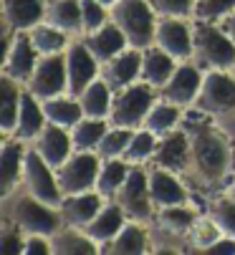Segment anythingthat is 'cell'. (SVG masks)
Masks as SVG:
<instances>
[{
    "mask_svg": "<svg viewBox=\"0 0 235 255\" xmlns=\"http://www.w3.org/2000/svg\"><path fill=\"white\" fill-rule=\"evenodd\" d=\"M154 43L177 61H190L192 58V18L160 15Z\"/></svg>",
    "mask_w": 235,
    "mask_h": 255,
    "instance_id": "16",
    "label": "cell"
},
{
    "mask_svg": "<svg viewBox=\"0 0 235 255\" xmlns=\"http://www.w3.org/2000/svg\"><path fill=\"white\" fill-rule=\"evenodd\" d=\"M38 58H41V53L35 51L28 30L5 35V43H3V74L5 76H10V79H15L25 86Z\"/></svg>",
    "mask_w": 235,
    "mask_h": 255,
    "instance_id": "14",
    "label": "cell"
},
{
    "mask_svg": "<svg viewBox=\"0 0 235 255\" xmlns=\"http://www.w3.org/2000/svg\"><path fill=\"white\" fill-rule=\"evenodd\" d=\"M0 89H3V94H0V134L10 136L15 124H18L20 101H23L25 86L20 81H15V79L3 74V79H0Z\"/></svg>",
    "mask_w": 235,
    "mask_h": 255,
    "instance_id": "30",
    "label": "cell"
},
{
    "mask_svg": "<svg viewBox=\"0 0 235 255\" xmlns=\"http://www.w3.org/2000/svg\"><path fill=\"white\" fill-rule=\"evenodd\" d=\"M0 220H10L13 225H18L23 233L33 235H53L63 220H61V212L53 205H46L38 197H33L23 185L15 187L13 192L0 197Z\"/></svg>",
    "mask_w": 235,
    "mask_h": 255,
    "instance_id": "2",
    "label": "cell"
},
{
    "mask_svg": "<svg viewBox=\"0 0 235 255\" xmlns=\"http://www.w3.org/2000/svg\"><path fill=\"white\" fill-rule=\"evenodd\" d=\"M104 197L96 190L89 192H78V195H63L58 212L63 225H76V228H86L94 217L99 215V210L104 207Z\"/></svg>",
    "mask_w": 235,
    "mask_h": 255,
    "instance_id": "23",
    "label": "cell"
},
{
    "mask_svg": "<svg viewBox=\"0 0 235 255\" xmlns=\"http://www.w3.org/2000/svg\"><path fill=\"white\" fill-rule=\"evenodd\" d=\"M182 127L190 134V147H192V164L187 174L190 190L215 197L220 192H228L233 182L235 169V144L230 131L223 127L220 119H213L198 109H187Z\"/></svg>",
    "mask_w": 235,
    "mask_h": 255,
    "instance_id": "1",
    "label": "cell"
},
{
    "mask_svg": "<svg viewBox=\"0 0 235 255\" xmlns=\"http://www.w3.org/2000/svg\"><path fill=\"white\" fill-rule=\"evenodd\" d=\"M28 35H30L35 51L41 53V56L63 53V51L68 48V43L73 41L68 33H63L61 28H56V25H51V23H46V20H41L38 25H33V28L28 30Z\"/></svg>",
    "mask_w": 235,
    "mask_h": 255,
    "instance_id": "34",
    "label": "cell"
},
{
    "mask_svg": "<svg viewBox=\"0 0 235 255\" xmlns=\"http://www.w3.org/2000/svg\"><path fill=\"white\" fill-rule=\"evenodd\" d=\"M28 154V141L15 136H3V152H0V197L20 187L23 167Z\"/></svg>",
    "mask_w": 235,
    "mask_h": 255,
    "instance_id": "21",
    "label": "cell"
},
{
    "mask_svg": "<svg viewBox=\"0 0 235 255\" xmlns=\"http://www.w3.org/2000/svg\"><path fill=\"white\" fill-rule=\"evenodd\" d=\"M129 220L127 217V212L119 207V202H114V200H106L104 202V207L99 210V215L94 217V220L84 228L96 243H99V248L104 250V245L106 243H111L114 238H116V233H119L122 228H124V223Z\"/></svg>",
    "mask_w": 235,
    "mask_h": 255,
    "instance_id": "26",
    "label": "cell"
},
{
    "mask_svg": "<svg viewBox=\"0 0 235 255\" xmlns=\"http://www.w3.org/2000/svg\"><path fill=\"white\" fill-rule=\"evenodd\" d=\"M111 18L109 8L101 5L99 0H81V20H84V35L101 28L106 20Z\"/></svg>",
    "mask_w": 235,
    "mask_h": 255,
    "instance_id": "43",
    "label": "cell"
},
{
    "mask_svg": "<svg viewBox=\"0 0 235 255\" xmlns=\"http://www.w3.org/2000/svg\"><path fill=\"white\" fill-rule=\"evenodd\" d=\"M220 225V230L230 238H235V192H220L215 197L208 200V207H205Z\"/></svg>",
    "mask_w": 235,
    "mask_h": 255,
    "instance_id": "40",
    "label": "cell"
},
{
    "mask_svg": "<svg viewBox=\"0 0 235 255\" xmlns=\"http://www.w3.org/2000/svg\"><path fill=\"white\" fill-rule=\"evenodd\" d=\"M106 255H142V253H154V240H152V225L139 223V220H127L124 228L116 233L111 243L104 245Z\"/></svg>",
    "mask_w": 235,
    "mask_h": 255,
    "instance_id": "20",
    "label": "cell"
},
{
    "mask_svg": "<svg viewBox=\"0 0 235 255\" xmlns=\"http://www.w3.org/2000/svg\"><path fill=\"white\" fill-rule=\"evenodd\" d=\"M230 192H235V185H233V187H230Z\"/></svg>",
    "mask_w": 235,
    "mask_h": 255,
    "instance_id": "49",
    "label": "cell"
},
{
    "mask_svg": "<svg viewBox=\"0 0 235 255\" xmlns=\"http://www.w3.org/2000/svg\"><path fill=\"white\" fill-rule=\"evenodd\" d=\"M46 15V0H3V33H25Z\"/></svg>",
    "mask_w": 235,
    "mask_h": 255,
    "instance_id": "22",
    "label": "cell"
},
{
    "mask_svg": "<svg viewBox=\"0 0 235 255\" xmlns=\"http://www.w3.org/2000/svg\"><path fill=\"white\" fill-rule=\"evenodd\" d=\"M20 185L41 202L46 205H53L58 207L61 200H63V192L58 187V177H56V169L38 154L30 144H28V154H25V167H23V179Z\"/></svg>",
    "mask_w": 235,
    "mask_h": 255,
    "instance_id": "9",
    "label": "cell"
},
{
    "mask_svg": "<svg viewBox=\"0 0 235 255\" xmlns=\"http://www.w3.org/2000/svg\"><path fill=\"white\" fill-rule=\"evenodd\" d=\"M157 141H160V136L152 134L149 129H144V127L134 129L132 141H129V147H127L122 159L129 162V164H149L152 157H154V149H157Z\"/></svg>",
    "mask_w": 235,
    "mask_h": 255,
    "instance_id": "39",
    "label": "cell"
},
{
    "mask_svg": "<svg viewBox=\"0 0 235 255\" xmlns=\"http://www.w3.org/2000/svg\"><path fill=\"white\" fill-rule=\"evenodd\" d=\"M149 192H152V202L157 210L192 200V190L185 182V177L170 169H162V167H154V164H149Z\"/></svg>",
    "mask_w": 235,
    "mask_h": 255,
    "instance_id": "17",
    "label": "cell"
},
{
    "mask_svg": "<svg viewBox=\"0 0 235 255\" xmlns=\"http://www.w3.org/2000/svg\"><path fill=\"white\" fill-rule=\"evenodd\" d=\"M81 38H84V43L89 46V51L96 56L99 63H104V61L114 58L116 53H122L124 48H129L127 35L119 30V25H116L111 18H109L101 28H96V30L81 35Z\"/></svg>",
    "mask_w": 235,
    "mask_h": 255,
    "instance_id": "24",
    "label": "cell"
},
{
    "mask_svg": "<svg viewBox=\"0 0 235 255\" xmlns=\"http://www.w3.org/2000/svg\"><path fill=\"white\" fill-rule=\"evenodd\" d=\"M220 25H223V30L230 35V38L235 41V10H233L230 15H225V18L220 20Z\"/></svg>",
    "mask_w": 235,
    "mask_h": 255,
    "instance_id": "47",
    "label": "cell"
},
{
    "mask_svg": "<svg viewBox=\"0 0 235 255\" xmlns=\"http://www.w3.org/2000/svg\"><path fill=\"white\" fill-rule=\"evenodd\" d=\"M53 245H51V235H25V245H23V255H51Z\"/></svg>",
    "mask_w": 235,
    "mask_h": 255,
    "instance_id": "45",
    "label": "cell"
},
{
    "mask_svg": "<svg viewBox=\"0 0 235 255\" xmlns=\"http://www.w3.org/2000/svg\"><path fill=\"white\" fill-rule=\"evenodd\" d=\"M101 79L114 89H127L129 84L142 79V51L139 48H124L122 53H116L114 58L101 63Z\"/></svg>",
    "mask_w": 235,
    "mask_h": 255,
    "instance_id": "19",
    "label": "cell"
},
{
    "mask_svg": "<svg viewBox=\"0 0 235 255\" xmlns=\"http://www.w3.org/2000/svg\"><path fill=\"white\" fill-rule=\"evenodd\" d=\"M132 134H134V129H129V127L109 124V129L104 131L99 147H96V154L101 159H122L132 141Z\"/></svg>",
    "mask_w": 235,
    "mask_h": 255,
    "instance_id": "38",
    "label": "cell"
},
{
    "mask_svg": "<svg viewBox=\"0 0 235 255\" xmlns=\"http://www.w3.org/2000/svg\"><path fill=\"white\" fill-rule=\"evenodd\" d=\"M41 106H43V114H46V119L51 124H58V127H66V129H71L78 119L84 117L81 104H78V99L71 96V94L46 99V101H41Z\"/></svg>",
    "mask_w": 235,
    "mask_h": 255,
    "instance_id": "35",
    "label": "cell"
},
{
    "mask_svg": "<svg viewBox=\"0 0 235 255\" xmlns=\"http://www.w3.org/2000/svg\"><path fill=\"white\" fill-rule=\"evenodd\" d=\"M63 53L41 56L38 63H35V68H33L30 79L25 81V89L38 101H46V99L68 94V74H66V56Z\"/></svg>",
    "mask_w": 235,
    "mask_h": 255,
    "instance_id": "11",
    "label": "cell"
},
{
    "mask_svg": "<svg viewBox=\"0 0 235 255\" xmlns=\"http://www.w3.org/2000/svg\"><path fill=\"white\" fill-rule=\"evenodd\" d=\"M233 74H235V68H233Z\"/></svg>",
    "mask_w": 235,
    "mask_h": 255,
    "instance_id": "50",
    "label": "cell"
},
{
    "mask_svg": "<svg viewBox=\"0 0 235 255\" xmlns=\"http://www.w3.org/2000/svg\"><path fill=\"white\" fill-rule=\"evenodd\" d=\"M0 250L5 255H23V245H25V235L18 225H13L10 220H0Z\"/></svg>",
    "mask_w": 235,
    "mask_h": 255,
    "instance_id": "42",
    "label": "cell"
},
{
    "mask_svg": "<svg viewBox=\"0 0 235 255\" xmlns=\"http://www.w3.org/2000/svg\"><path fill=\"white\" fill-rule=\"evenodd\" d=\"M233 122H235V119H233Z\"/></svg>",
    "mask_w": 235,
    "mask_h": 255,
    "instance_id": "51",
    "label": "cell"
},
{
    "mask_svg": "<svg viewBox=\"0 0 235 255\" xmlns=\"http://www.w3.org/2000/svg\"><path fill=\"white\" fill-rule=\"evenodd\" d=\"M46 114H43V106L41 101H38L28 89L23 91V101H20V114H18V124L13 129L10 136L20 139V141H33L38 134H41V129L46 127Z\"/></svg>",
    "mask_w": 235,
    "mask_h": 255,
    "instance_id": "29",
    "label": "cell"
},
{
    "mask_svg": "<svg viewBox=\"0 0 235 255\" xmlns=\"http://www.w3.org/2000/svg\"><path fill=\"white\" fill-rule=\"evenodd\" d=\"M203 255H235V238L223 235L220 240H215L213 245H208L203 250Z\"/></svg>",
    "mask_w": 235,
    "mask_h": 255,
    "instance_id": "46",
    "label": "cell"
},
{
    "mask_svg": "<svg viewBox=\"0 0 235 255\" xmlns=\"http://www.w3.org/2000/svg\"><path fill=\"white\" fill-rule=\"evenodd\" d=\"M46 23L61 28L71 38L84 35V20H81V0H46Z\"/></svg>",
    "mask_w": 235,
    "mask_h": 255,
    "instance_id": "28",
    "label": "cell"
},
{
    "mask_svg": "<svg viewBox=\"0 0 235 255\" xmlns=\"http://www.w3.org/2000/svg\"><path fill=\"white\" fill-rule=\"evenodd\" d=\"M185 112H187V109H182V106H177L172 101H165V99L157 96V101L152 104V109H149V114H147L142 127L149 129L157 136H165V134H170L172 129H177L182 124Z\"/></svg>",
    "mask_w": 235,
    "mask_h": 255,
    "instance_id": "31",
    "label": "cell"
},
{
    "mask_svg": "<svg viewBox=\"0 0 235 255\" xmlns=\"http://www.w3.org/2000/svg\"><path fill=\"white\" fill-rule=\"evenodd\" d=\"M109 119H96V117H81L71 127V141L73 152H96L104 131L109 129Z\"/></svg>",
    "mask_w": 235,
    "mask_h": 255,
    "instance_id": "33",
    "label": "cell"
},
{
    "mask_svg": "<svg viewBox=\"0 0 235 255\" xmlns=\"http://www.w3.org/2000/svg\"><path fill=\"white\" fill-rule=\"evenodd\" d=\"M109 13H111V20L127 35V43L132 48L144 51L154 43L160 15H157L149 0H116L109 8Z\"/></svg>",
    "mask_w": 235,
    "mask_h": 255,
    "instance_id": "5",
    "label": "cell"
},
{
    "mask_svg": "<svg viewBox=\"0 0 235 255\" xmlns=\"http://www.w3.org/2000/svg\"><path fill=\"white\" fill-rule=\"evenodd\" d=\"M81 104L84 117H96V119H109L111 114V101H114V89L99 76L94 79L81 94L76 96Z\"/></svg>",
    "mask_w": 235,
    "mask_h": 255,
    "instance_id": "32",
    "label": "cell"
},
{
    "mask_svg": "<svg viewBox=\"0 0 235 255\" xmlns=\"http://www.w3.org/2000/svg\"><path fill=\"white\" fill-rule=\"evenodd\" d=\"M233 10H235V0H198V3H195V15L192 18L220 23Z\"/></svg>",
    "mask_w": 235,
    "mask_h": 255,
    "instance_id": "41",
    "label": "cell"
},
{
    "mask_svg": "<svg viewBox=\"0 0 235 255\" xmlns=\"http://www.w3.org/2000/svg\"><path fill=\"white\" fill-rule=\"evenodd\" d=\"M177 58H172L167 51H162L157 43H152L149 48L142 51V81H147L149 86H154L160 91L175 74L177 68Z\"/></svg>",
    "mask_w": 235,
    "mask_h": 255,
    "instance_id": "25",
    "label": "cell"
},
{
    "mask_svg": "<svg viewBox=\"0 0 235 255\" xmlns=\"http://www.w3.org/2000/svg\"><path fill=\"white\" fill-rule=\"evenodd\" d=\"M192 61L203 71H233L235 41L220 23L192 18Z\"/></svg>",
    "mask_w": 235,
    "mask_h": 255,
    "instance_id": "4",
    "label": "cell"
},
{
    "mask_svg": "<svg viewBox=\"0 0 235 255\" xmlns=\"http://www.w3.org/2000/svg\"><path fill=\"white\" fill-rule=\"evenodd\" d=\"M192 109L220 119L233 122L235 119V74L233 71H205L203 89L195 99Z\"/></svg>",
    "mask_w": 235,
    "mask_h": 255,
    "instance_id": "6",
    "label": "cell"
},
{
    "mask_svg": "<svg viewBox=\"0 0 235 255\" xmlns=\"http://www.w3.org/2000/svg\"><path fill=\"white\" fill-rule=\"evenodd\" d=\"M203 207L190 200L182 205H170L157 210L152 220V240L154 253H187V235L192 225L200 220Z\"/></svg>",
    "mask_w": 235,
    "mask_h": 255,
    "instance_id": "3",
    "label": "cell"
},
{
    "mask_svg": "<svg viewBox=\"0 0 235 255\" xmlns=\"http://www.w3.org/2000/svg\"><path fill=\"white\" fill-rule=\"evenodd\" d=\"M157 15H175V18H192L198 0H149Z\"/></svg>",
    "mask_w": 235,
    "mask_h": 255,
    "instance_id": "44",
    "label": "cell"
},
{
    "mask_svg": "<svg viewBox=\"0 0 235 255\" xmlns=\"http://www.w3.org/2000/svg\"><path fill=\"white\" fill-rule=\"evenodd\" d=\"M157 96H160V91L142 79L129 84L127 89L114 91L109 122L119 124V127H129V129H139L149 114L152 104L157 101Z\"/></svg>",
    "mask_w": 235,
    "mask_h": 255,
    "instance_id": "7",
    "label": "cell"
},
{
    "mask_svg": "<svg viewBox=\"0 0 235 255\" xmlns=\"http://www.w3.org/2000/svg\"><path fill=\"white\" fill-rule=\"evenodd\" d=\"M99 3H101V5H106V8H111V5L116 3V0H99Z\"/></svg>",
    "mask_w": 235,
    "mask_h": 255,
    "instance_id": "48",
    "label": "cell"
},
{
    "mask_svg": "<svg viewBox=\"0 0 235 255\" xmlns=\"http://www.w3.org/2000/svg\"><path fill=\"white\" fill-rule=\"evenodd\" d=\"M223 235H225V233L220 230L218 220L205 210V212L200 215V220L192 225L190 235H187V253H203L208 245H213V243L220 240Z\"/></svg>",
    "mask_w": 235,
    "mask_h": 255,
    "instance_id": "37",
    "label": "cell"
},
{
    "mask_svg": "<svg viewBox=\"0 0 235 255\" xmlns=\"http://www.w3.org/2000/svg\"><path fill=\"white\" fill-rule=\"evenodd\" d=\"M63 56H66V74H68V94L78 96L94 79L101 76V63L89 51V46L84 43L81 35L68 43Z\"/></svg>",
    "mask_w": 235,
    "mask_h": 255,
    "instance_id": "13",
    "label": "cell"
},
{
    "mask_svg": "<svg viewBox=\"0 0 235 255\" xmlns=\"http://www.w3.org/2000/svg\"><path fill=\"white\" fill-rule=\"evenodd\" d=\"M129 169H132V164L124 162V159H101V169H99L96 187H94V190H96L104 200H114L116 192L122 190Z\"/></svg>",
    "mask_w": 235,
    "mask_h": 255,
    "instance_id": "36",
    "label": "cell"
},
{
    "mask_svg": "<svg viewBox=\"0 0 235 255\" xmlns=\"http://www.w3.org/2000/svg\"><path fill=\"white\" fill-rule=\"evenodd\" d=\"M114 202H119V207L127 212L129 220H139V223H149L154 220L157 207L152 202V192H149V164H132L122 190L116 192Z\"/></svg>",
    "mask_w": 235,
    "mask_h": 255,
    "instance_id": "8",
    "label": "cell"
},
{
    "mask_svg": "<svg viewBox=\"0 0 235 255\" xmlns=\"http://www.w3.org/2000/svg\"><path fill=\"white\" fill-rule=\"evenodd\" d=\"M101 169V157L96 152H73L58 169V187L63 195H78L96 187V177Z\"/></svg>",
    "mask_w": 235,
    "mask_h": 255,
    "instance_id": "10",
    "label": "cell"
},
{
    "mask_svg": "<svg viewBox=\"0 0 235 255\" xmlns=\"http://www.w3.org/2000/svg\"><path fill=\"white\" fill-rule=\"evenodd\" d=\"M30 147L41 154L53 169H58L71 154H73V141H71V129L66 127H58V124H51L46 122V127L41 129Z\"/></svg>",
    "mask_w": 235,
    "mask_h": 255,
    "instance_id": "18",
    "label": "cell"
},
{
    "mask_svg": "<svg viewBox=\"0 0 235 255\" xmlns=\"http://www.w3.org/2000/svg\"><path fill=\"white\" fill-rule=\"evenodd\" d=\"M149 164L170 169V172H175V174L187 179L190 164H192V147H190V134H187V129L182 124L177 129H172L170 134L160 136L157 149H154V157H152Z\"/></svg>",
    "mask_w": 235,
    "mask_h": 255,
    "instance_id": "12",
    "label": "cell"
},
{
    "mask_svg": "<svg viewBox=\"0 0 235 255\" xmlns=\"http://www.w3.org/2000/svg\"><path fill=\"white\" fill-rule=\"evenodd\" d=\"M51 245H53V255H96V253H101L99 243L84 228H76V225H61L51 235Z\"/></svg>",
    "mask_w": 235,
    "mask_h": 255,
    "instance_id": "27",
    "label": "cell"
},
{
    "mask_svg": "<svg viewBox=\"0 0 235 255\" xmlns=\"http://www.w3.org/2000/svg\"><path fill=\"white\" fill-rule=\"evenodd\" d=\"M203 79H205V71L195 63L192 58L190 61H180L172 79L160 89V99L165 101H172L182 109H190L198 99L200 89H203Z\"/></svg>",
    "mask_w": 235,
    "mask_h": 255,
    "instance_id": "15",
    "label": "cell"
}]
</instances>
